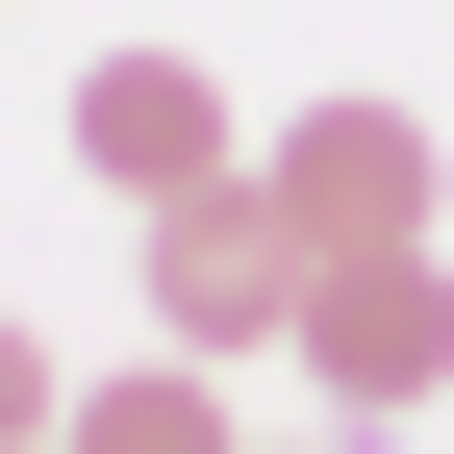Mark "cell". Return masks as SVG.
I'll list each match as a JSON object with an SVG mask.
<instances>
[{
	"label": "cell",
	"mask_w": 454,
	"mask_h": 454,
	"mask_svg": "<svg viewBox=\"0 0 454 454\" xmlns=\"http://www.w3.org/2000/svg\"><path fill=\"white\" fill-rule=\"evenodd\" d=\"M303 328V227H278V177L227 152L202 202H152V354H278Z\"/></svg>",
	"instance_id": "obj_1"
},
{
	"label": "cell",
	"mask_w": 454,
	"mask_h": 454,
	"mask_svg": "<svg viewBox=\"0 0 454 454\" xmlns=\"http://www.w3.org/2000/svg\"><path fill=\"white\" fill-rule=\"evenodd\" d=\"M278 354H303L354 429H404L429 379H454V278L429 253H303V328H278Z\"/></svg>",
	"instance_id": "obj_2"
},
{
	"label": "cell",
	"mask_w": 454,
	"mask_h": 454,
	"mask_svg": "<svg viewBox=\"0 0 454 454\" xmlns=\"http://www.w3.org/2000/svg\"><path fill=\"white\" fill-rule=\"evenodd\" d=\"M253 177H278L303 253H429V127H404V101H303Z\"/></svg>",
	"instance_id": "obj_3"
},
{
	"label": "cell",
	"mask_w": 454,
	"mask_h": 454,
	"mask_svg": "<svg viewBox=\"0 0 454 454\" xmlns=\"http://www.w3.org/2000/svg\"><path fill=\"white\" fill-rule=\"evenodd\" d=\"M76 177L127 202V227L202 202V177H227V76H202V51H101V76H76Z\"/></svg>",
	"instance_id": "obj_4"
},
{
	"label": "cell",
	"mask_w": 454,
	"mask_h": 454,
	"mask_svg": "<svg viewBox=\"0 0 454 454\" xmlns=\"http://www.w3.org/2000/svg\"><path fill=\"white\" fill-rule=\"evenodd\" d=\"M51 454H253V429H227L202 354H127V379H76V404H51Z\"/></svg>",
	"instance_id": "obj_5"
},
{
	"label": "cell",
	"mask_w": 454,
	"mask_h": 454,
	"mask_svg": "<svg viewBox=\"0 0 454 454\" xmlns=\"http://www.w3.org/2000/svg\"><path fill=\"white\" fill-rule=\"evenodd\" d=\"M51 404H76V379H51V328H0V454H51Z\"/></svg>",
	"instance_id": "obj_6"
}]
</instances>
